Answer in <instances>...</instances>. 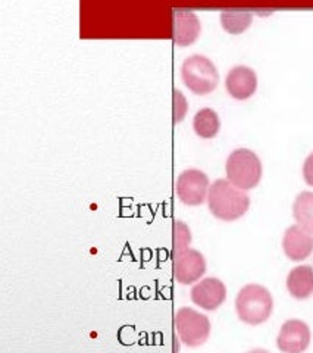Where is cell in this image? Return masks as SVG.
<instances>
[{"label": "cell", "instance_id": "obj_1", "mask_svg": "<svg viewBox=\"0 0 313 353\" xmlns=\"http://www.w3.org/2000/svg\"><path fill=\"white\" fill-rule=\"evenodd\" d=\"M208 206L215 218L231 223L249 211L250 197L228 180H216L210 184Z\"/></svg>", "mask_w": 313, "mask_h": 353}, {"label": "cell", "instance_id": "obj_2", "mask_svg": "<svg viewBox=\"0 0 313 353\" xmlns=\"http://www.w3.org/2000/svg\"><path fill=\"white\" fill-rule=\"evenodd\" d=\"M274 309V299L270 290L259 284H248L239 292L236 311L243 323L259 325L270 319Z\"/></svg>", "mask_w": 313, "mask_h": 353}, {"label": "cell", "instance_id": "obj_3", "mask_svg": "<svg viewBox=\"0 0 313 353\" xmlns=\"http://www.w3.org/2000/svg\"><path fill=\"white\" fill-rule=\"evenodd\" d=\"M225 170L228 181L243 192L254 189L262 179V162L249 149L234 150L227 159Z\"/></svg>", "mask_w": 313, "mask_h": 353}, {"label": "cell", "instance_id": "obj_4", "mask_svg": "<svg viewBox=\"0 0 313 353\" xmlns=\"http://www.w3.org/2000/svg\"><path fill=\"white\" fill-rule=\"evenodd\" d=\"M181 79L188 90L203 96L215 90L219 83L216 66L203 54H192L181 66Z\"/></svg>", "mask_w": 313, "mask_h": 353}, {"label": "cell", "instance_id": "obj_5", "mask_svg": "<svg viewBox=\"0 0 313 353\" xmlns=\"http://www.w3.org/2000/svg\"><path fill=\"white\" fill-rule=\"evenodd\" d=\"M175 328L180 340L188 347L205 345L210 336V321L192 307H180L175 314Z\"/></svg>", "mask_w": 313, "mask_h": 353}, {"label": "cell", "instance_id": "obj_6", "mask_svg": "<svg viewBox=\"0 0 313 353\" xmlns=\"http://www.w3.org/2000/svg\"><path fill=\"white\" fill-rule=\"evenodd\" d=\"M176 196L184 205L199 206L202 205L209 194V179L200 170L183 171L176 180Z\"/></svg>", "mask_w": 313, "mask_h": 353}, {"label": "cell", "instance_id": "obj_7", "mask_svg": "<svg viewBox=\"0 0 313 353\" xmlns=\"http://www.w3.org/2000/svg\"><path fill=\"white\" fill-rule=\"evenodd\" d=\"M310 328L300 319H288L279 330L276 346L283 353H305L310 345Z\"/></svg>", "mask_w": 313, "mask_h": 353}, {"label": "cell", "instance_id": "obj_8", "mask_svg": "<svg viewBox=\"0 0 313 353\" xmlns=\"http://www.w3.org/2000/svg\"><path fill=\"white\" fill-rule=\"evenodd\" d=\"M206 272V259L196 249H187L174 256V275L175 280L188 285L199 281Z\"/></svg>", "mask_w": 313, "mask_h": 353}, {"label": "cell", "instance_id": "obj_9", "mask_svg": "<svg viewBox=\"0 0 313 353\" xmlns=\"http://www.w3.org/2000/svg\"><path fill=\"white\" fill-rule=\"evenodd\" d=\"M200 21L190 9L176 8L172 10V39L181 48L193 44L200 36Z\"/></svg>", "mask_w": 313, "mask_h": 353}, {"label": "cell", "instance_id": "obj_10", "mask_svg": "<svg viewBox=\"0 0 313 353\" xmlns=\"http://www.w3.org/2000/svg\"><path fill=\"white\" fill-rule=\"evenodd\" d=\"M190 294L194 305L205 311H215L227 299V287L221 280L209 277L199 281Z\"/></svg>", "mask_w": 313, "mask_h": 353}, {"label": "cell", "instance_id": "obj_11", "mask_svg": "<svg viewBox=\"0 0 313 353\" xmlns=\"http://www.w3.org/2000/svg\"><path fill=\"white\" fill-rule=\"evenodd\" d=\"M283 249L288 259L305 261L313 253V236L299 224L288 227L283 239Z\"/></svg>", "mask_w": 313, "mask_h": 353}, {"label": "cell", "instance_id": "obj_12", "mask_svg": "<svg viewBox=\"0 0 313 353\" xmlns=\"http://www.w3.org/2000/svg\"><path fill=\"white\" fill-rule=\"evenodd\" d=\"M227 92L237 101H245L254 94L258 88V77L249 66L239 65L228 72L225 79Z\"/></svg>", "mask_w": 313, "mask_h": 353}, {"label": "cell", "instance_id": "obj_13", "mask_svg": "<svg viewBox=\"0 0 313 353\" xmlns=\"http://www.w3.org/2000/svg\"><path fill=\"white\" fill-rule=\"evenodd\" d=\"M287 289L294 299H309L313 294V268L309 265L293 268L287 277Z\"/></svg>", "mask_w": 313, "mask_h": 353}, {"label": "cell", "instance_id": "obj_14", "mask_svg": "<svg viewBox=\"0 0 313 353\" xmlns=\"http://www.w3.org/2000/svg\"><path fill=\"white\" fill-rule=\"evenodd\" d=\"M194 132L202 139H214L221 128L219 117L214 109H200L193 119Z\"/></svg>", "mask_w": 313, "mask_h": 353}, {"label": "cell", "instance_id": "obj_15", "mask_svg": "<svg viewBox=\"0 0 313 353\" xmlns=\"http://www.w3.org/2000/svg\"><path fill=\"white\" fill-rule=\"evenodd\" d=\"M253 15L245 9H227L221 14V24L230 34H241L252 24Z\"/></svg>", "mask_w": 313, "mask_h": 353}, {"label": "cell", "instance_id": "obj_16", "mask_svg": "<svg viewBox=\"0 0 313 353\" xmlns=\"http://www.w3.org/2000/svg\"><path fill=\"white\" fill-rule=\"evenodd\" d=\"M293 215L300 227L313 234V192H303L296 197Z\"/></svg>", "mask_w": 313, "mask_h": 353}, {"label": "cell", "instance_id": "obj_17", "mask_svg": "<svg viewBox=\"0 0 313 353\" xmlns=\"http://www.w3.org/2000/svg\"><path fill=\"white\" fill-rule=\"evenodd\" d=\"M172 230H174V253L176 255V253L188 249L190 243H192V233H190V228L183 223V221H174Z\"/></svg>", "mask_w": 313, "mask_h": 353}, {"label": "cell", "instance_id": "obj_18", "mask_svg": "<svg viewBox=\"0 0 313 353\" xmlns=\"http://www.w3.org/2000/svg\"><path fill=\"white\" fill-rule=\"evenodd\" d=\"M187 110H188V105H187L185 97L180 90H174V118H172L174 124L180 123V121L184 119Z\"/></svg>", "mask_w": 313, "mask_h": 353}, {"label": "cell", "instance_id": "obj_19", "mask_svg": "<svg viewBox=\"0 0 313 353\" xmlns=\"http://www.w3.org/2000/svg\"><path fill=\"white\" fill-rule=\"evenodd\" d=\"M303 176H305V181L313 187V153H310L309 157L305 161L303 165Z\"/></svg>", "mask_w": 313, "mask_h": 353}, {"label": "cell", "instance_id": "obj_20", "mask_svg": "<svg viewBox=\"0 0 313 353\" xmlns=\"http://www.w3.org/2000/svg\"><path fill=\"white\" fill-rule=\"evenodd\" d=\"M248 353H270V352L265 350V349H253V350H250Z\"/></svg>", "mask_w": 313, "mask_h": 353}]
</instances>
